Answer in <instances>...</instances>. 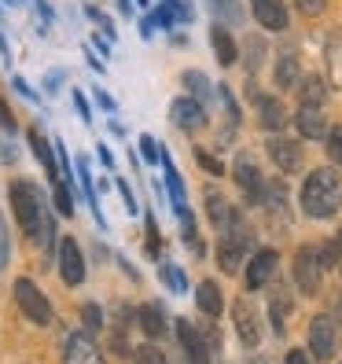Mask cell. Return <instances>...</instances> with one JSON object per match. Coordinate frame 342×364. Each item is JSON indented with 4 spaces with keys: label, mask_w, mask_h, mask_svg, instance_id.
Listing matches in <instances>:
<instances>
[{
    "label": "cell",
    "mask_w": 342,
    "mask_h": 364,
    "mask_svg": "<svg viewBox=\"0 0 342 364\" xmlns=\"http://www.w3.org/2000/svg\"><path fill=\"white\" fill-rule=\"evenodd\" d=\"M100 162H103L107 169H111V166H114V155H111V151H107V147H100Z\"/></svg>",
    "instance_id": "cell-46"
},
{
    "label": "cell",
    "mask_w": 342,
    "mask_h": 364,
    "mask_svg": "<svg viewBox=\"0 0 342 364\" xmlns=\"http://www.w3.org/2000/svg\"><path fill=\"white\" fill-rule=\"evenodd\" d=\"M169 118H173L181 129L196 133V129L206 125V107L199 100H191V96H181V100H173V107H169Z\"/></svg>",
    "instance_id": "cell-5"
},
{
    "label": "cell",
    "mask_w": 342,
    "mask_h": 364,
    "mask_svg": "<svg viewBox=\"0 0 342 364\" xmlns=\"http://www.w3.org/2000/svg\"><path fill=\"white\" fill-rule=\"evenodd\" d=\"M298 77H302V70H298V59L291 48L280 52V63H276V85L280 89H291V85H298Z\"/></svg>",
    "instance_id": "cell-20"
},
{
    "label": "cell",
    "mask_w": 342,
    "mask_h": 364,
    "mask_svg": "<svg viewBox=\"0 0 342 364\" xmlns=\"http://www.w3.org/2000/svg\"><path fill=\"white\" fill-rule=\"evenodd\" d=\"M196 306H199V313L203 316H221V287L213 284V280H203L199 287H196Z\"/></svg>",
    "instance_id": "cell-19"
},
{
    "label": "cell",
    "mask_w": 342,
    "mask_h": 364,
    "mask_svg": "<svg viewBox=\"0 0 342 364\" xmlns=\"http://www.w3.org/2000/svg\"><path fill=\"white\" fill-rule=\"evenodd\" d=\"M196 159H199V166L206 169V173H213V177H218V173H225V169H221V162H218V159H210L206 151H196Z\"/></svg>",
    "instance_id": "cell-35"
},
{
    "label": "cell",
    "mask_w": 342,
    "mask_h": 364,
    "mask_svg": "<svg viewBox=\"0 0 342 364\" xmlns=\"http://www.w3.org/2000/svg\"><path fill=\"white\" fill-rule=\"evenodd\" d=\"M159 159L166 162V188H169V199H173L177 210H184V181H181V173L173 169V162H169L166 155H159Z\"/></svg>",
    "instance_id": "cell-24"
},
{
    "label": "cell",
    "mask_w": 342,
    "mask_h": 364,
    "mask_svg": "<svg viewBox=\"0 0 342 364\" xmlns=\"http://www.w3.org/2000/svg\"><path fill=\"white\" fill-rule=\"evenodd\" d=\"M320 262H316V247H302L294 258V284L302 287V294H316L320 291Z\"/></svg>",
    "instance_id": "cell-4"
},
{
    "label": "cell",
    "mask_w": 342,
    "mask_h": 364,
    "mask_svg": "<svg viewBox=\"0 0 342 364\" xmlns=\"http://www.w3.org/2000/svg\"><path fill=\"white\" fill-rule=\"evenodd\" d=\"M302 210L309 218L324 221L342 210V177L335 169H313L302 184Z\"/></svg>",
    "instance_id": "cell-1"
},
{
    "label": "cell",
    "mask_w": 342,
    "mask_h": 364,
    "mask_svg": "<svg viewBox=\"0 0 342 364\" xmlns=\"http://www.w3.org/2000/svg\"><path fill=\"white\" fill-rule=\"evenodd\" d=\"M184 85L191 92H196V100L206 107V100H210V81H206V74H199V70H188L184 74Z\"/></svg>",
    "instance_id": "cell-27"
},
{
    "label": "cell",
    "mask_w": 342,
    "mask_h": 364,
    "mask_svg": "<svg viewBox=\"0 0 342 364\" xmlns=\"http://www.w3.org/2000/svg\"><path fill=\"white\" fill-rule=\"evenodd\" d=\"M59 272H63V280H67L70 287H78L85 280V258H81V247L74 240L59 243Z\"/></svg>",
    "instance_id": "cell-10"
},
{
    "label": "cell",
    "mask_w": 342,
    "mask_h": 364,
    "mask_svg": "<svg viewBox=\"0 0 342 364\" xmlns=\"http://www.w3.org/2000/svg\"><path fill=\"white\" fill-rule=\"evenodd\" d=\"M118 191H122V199H125V210H129V213H137V199H133L129 184H125V181H118Z\"/></svg>",
    "instance_id": "cell-41"
},
{
    "label": "cell",
    "mask_w": 342,
    "mask_h": 364,
    "mask_svg": "<svg viewBox=\"0 0 342 364\" xmlns=\"http://www.w3.org/2000/svg\"><path fill=\"white\" fill-rule=\"evenodd\" d=\"M8 258H11V243H8V232H4V225H0V269L8 265Z\"/></svg>",
    "instance_id": "cell-39"
},
{
    "label": "cell",
    "mask_w": 342,
    "mask_h": 364,
    "mask_svg": "<svg viewBox=\"0 0 342 364\" xmlns=\"http://www.w3.org/2000/svg\"><path fill=\"white\" fill-rule=\"evenodd\" d=\"M232 320H236V331L243 338V346H258V338H262V328H258V313H254L243 298L236 306H232Z\"/></svg>",
    "instance_id": "cell-12"
},
{
    "label": "cell",
    "mask_w": 342,
    "mask_h": 364,
    "mask_svg": "<svg viewBox=\"0 0 342 364\" xmlns=\"http://www.w3.org/2000/svg\"><path fill=\"white\" fill-rule=\"evenodd\" d=\"M210 45H213V52H218V63H221V67H232V63L240 59L236 41H232V33H228L225 26H213V30H210Z\"/></svg>",
    "instance_id": "cell-17"
},
{
    "label": "cell",
    "mask_w": 342,
    "mask_h": 364,
    "mask_svg": "<svg viewBox=\"0 0 342 364\" xmlns=\"http://www.w3.org/2000/svg\"><path fill=\"white\" fill-rule=\"evenodd\" d=\"M210 4H218V8H221V11H225V15L232 18V23H236V15H240V8L232 4V0H210Z\"/></svg>",
    "instance_id": "cell-43"
},
{
    "label": "cell",
    "mask_w": 342,
    "mask_h": 364,
    "mask_svg": "<svg viewBox=\"0 0 342 364\" xmlns=\"http://www.w3.org/2000/svg\"><path fill=\"white\" fill-rule=\"evenodd\" d=\"M96 100H100V107H103V111H114V100L107 96V92H96Z\"/></svg>",
    "instance_id": "cell-45"
},
{
    "label": "cell",
    "mask_w": 342,
    "mask_h": 364,
    "mask_svg": "<svg viewBox=\"0 0 342 364\" xmlns=\"http://www.w3.org/2000/svg\"><path fill=\"white\" fill-rule=\"evenodd\" d=\"M294 4H298V11H302V15H320L328 0H294Z\"/></svg>",
    "instance_id": "cell-34"
},
{
    "label": "cell",
    "mask_w": 342,
    "mask_h": 364,
    "mask_svg": "<svg viewBox=\"0 0 342 364\" xmlns=\"http://www.w3.org/2000/svg\"><path fill=\"white\" fill-rule=\"evenodd\" d=\"M63 364H107L100 346L89 338V335H70L67 338V350H63Z\"/></svg>",
    "instance_id": "cell-6"
},
{
    "label": "cell",
    "mask_w": 342,
    "mask_h": 364,
    "mask_svg": "<svg viewBox=\"0 0 342 364\" xmlns=\"http://www.w3.org/2000/svg\"><path fill=\"white\" fill-rule=\"evenodd\" d=\"M298 96H302V103H324L328 100V81L324 77H298Z\"/></svg>",
    "instance_id": "cell-22"
},
{
    "label": "cell",
    "mask_w": 342,
    "mask_h": 364,
    "mask_svg": "<svg viewBox=\"0 0 342 364\" xmlns=\"http://www.w3.org/2000/svg\"><path fill=\"white\" fill-rule=\"evenodd\" d=\"M8 4H18V0H8Z\"/></svg>",
    "instance_id": "cell-49"
},
{
    "label": "cell",
    "mask_w": 342,
    "mask_h": 364,
    "mask_svg": "<svg viewBox=\"0 0 342 364\" xmlns=\"http://www.w3.org/2000/svg\"><path fill=\"white\" fill-rule=\"evenodd\" d=\"M287 364H309V357H306L302 350H291V353H287Z\"/></svg>",
    "instance_id": "cell-44"
},
{
    "label": "cell",
    "mask_w": 342,
    "mask_h": 364,
    "mask_svg": "<svg viewBox=\"0 0 342 364\" xmlns=\"http://www.w3.org/2000/svg\"><path fill=\"white\" fill-rule=\"evenodd\" d=\"M338 258H342V247H338V240H335V243H324V247H316V262H320V269H331V265H338Z\"/></svg>",
    "instance_id": "cell-29"
},
{
    "label": "cell",
    "mask_w": 342,
    "mask_h": 364,
    "mask_svg": "<svg viewBox=\"0 0 342 364\" xmlns=\"http://www.w3.org/2000/svg\"><path fill=\"white\" fill-rule=\"evenodd\" d=\"M162 280L169 284V291H177V294H181V291L188 287V280H184V272H181L177 265H162Z\"/></svg>",
    "instance_id": "cell-31"
},
{
    "label": "cell",
    "mask_w": 342,
    "mask_h": 364,
    "mask_svg": "<svg viewBox=\"0 0 342 364\" xmlns=\"http://www.w3.org/2000/svg\"><path fill=\"white\" fill-rule=\"evenodd\" d=\"M236 184L247 191V203H262V199H265L262 173H258V169H254L250 162H240V166H236Z\"/></svg>",
    "instance_id": "cell-15"
},
{
    "label": "cell",
    "mask_w": 342,
    "mask_h": 364,
    "mask_svg": "<svg viewBox=\"0 0 342 364\" xmlns=\"http://www.w3.org/2000/svg\"><path fill=\"white\" fill-rule=\"evenodd\" d=\"M0 125H4L8 133H15V129H18V125H15V118H11V111H8V103H4V100H0Z\"/></svg>",
    "instance_id": "cell-40"
},
{
    "label": "cell",
    "mask_w": 342,
    "mask_h": 364,
    "mask_svg": "<svg viewBox=\"0 0 342 364\" xmlns=\"http://www.w3.org/2000/svg\"><path fill=\"white\" fill-rule=\"evenodd\" d=\"M11 206L30 240H48L52 218L45 213V199H41V191L30 181H11Z\"/></svg>",
    "instance_id": "cell-2"
},
{
    "label": "cell",
    "mask_w": 342,
    "mask_h": 364,
    "mask_svg": "<svg viewBox=\"0 0 342 364\" xmlns=\"http://www.w3.org/2000/svg\"><path fill=\"white\" fill-rule=\"evenodd\" d=\"M309 350L316 360H328L335 353V324H331V316H313V324H309Z\"/></svg>",
    "instance_id": "cell-7"
},
{
    "label": "cell",
    "mask_w": 342,
    "mask_h": 364,
    "mask_svg": "<svg viewBox=\"0 0 342 364\" xmlns=\"http://www.w3.org/2000/svg\"><path fill=\"white\" fill-rule=\"evenodd\" d=\"M140 4H147V0H140Z\"/></svg>",
    "instance_id": "cell-50"
},
{
    "label": "cell",
    "mask_w": 342,
    "mask_h": 364,
    "mask_svg": "<svg viewBox=\"0 0 342 364\" xmlns=\"http://www.w3.org/2000/svg\"><path fill=\"white\" fill-rule=\"evenodd\" d=\"M15 302H18V309L26 313V320L30 324H52V306H48V298L41 294V287L33 284V280H15Z\"/></svg>",
    "instance_id": "cell-3"
},
{
    "label": "cell",
    "mask_w": 342,
    "mask_h": 364,
    "mask_svg": "<svg viewBox=\"0 0 342 364\" xmlns=\"http://www.w3.org/2000/svg\"><path fill=\"white\" fill-rule=\"evenodd\" d=\"M265 52H269V48H265V41H262V37H250V41H247V70H250V74L262 67Z\"/></svg>",
    "instance_id": "cell-28"
},
{
    "label": "cell",
    "mask_w": 342,
    "mask_h": 364,
    "mask_svg": "<svg viewBox=\"0 0 342 364\" xmlns=\"http://www.w3.org/2000/svg\"><path fill=\"white\" fill-rule=\"evenodd\" d=\"M258 100V122H262V129H284V103L280 100H272V96H254Z\"/></svg>",
    "instance_id": "cell-18"
},
{
    "label": "cell",
    "mask_w": 342,
    "mask_h": 364,
    "mask_svg": "<svg viewBox=\"0 0 342 364\" xmlns=\"http://www.w3.org/2000/svg\"><path fill=\"white\" fill-rule=\"evenodd\" d=\"M269 155L276 162V169H284V173H298L302 169V147L287 136H272L269 140Z\"/></svg>",
    "instance_id": "cell-9"
},
{
    "label": "cell",
    "mask_w": 342,
    "mask_h": 364,
    "mask_svg": "<svg viewBox=\"0 0 342 364\" xmlns=\"http://www.w3.org/2000/svg\"><path fill=\"white\" fill-rule=\"evenodd\" d=\"M85 324H89V331H96L100 324H103V316H100V306H85Z\"/></svg>",
    "instance_id": "cell-36"
},
{
    "label": "cell",
    "mask_w": 342,
    "mask_h": 364,
    "mask_svg": "<svg viewBox=\"0 0 342 364\" xmlns=\"http://www.w3.org/2000/svg\"><path fill=\"white\" fill-rule=\"evenodd\" d=\"M74 107H78V114L89 122L92 118V111H89V100H85V92H74Z\"/></svg>",
    "instance_id": "cell-42"
},
{
    "label": "cell",
    "mask_w": 342,
    "mask_h": 364,
    "mask_svg": "<svg viewBox=\"0 0 342 364\" xmlns=\"http://www.w3.org/2000/svg\"><path fill=\"white\" fill-rule=\"evenodd\" d=\"M140 151H144V159H147V162H159V147H155V140H151V136H140Z\"/></svg>",
    "instance_id": "cell-38"
},
{
    "label": "cell",
    "mask_w": 342,
    "mask_h": 364,
    "mask_svg": "<svg viewBox=\"0 0 342 364\" xmlns=\"http://www.w3.org/2000/svg\"><path fill=\"white\" fill-rule=\"evenodd\" d=\"M250 8H254V18H258L265 30H284L287 26L284 0H250Z\"/></svg>",
    "instance_id": "cell-13"
},
{
    "label": "cell",
    "mask_w": 342,
    "mask_h": 364,
    "mask_svg": "<svg viewBox=\"0 0 342 364\" xmlns=\"http://www.w3.org/2000/svg\"><path fill=\"white\" fill-rule=\"evenodd\" d=\"M298 133L306 140H324L328 136V122H324V111H320V103H302L298 107Z\"/></svg>",
    "instance_id": "cell-11"
},
{
    "label": "cell",
    "mask_w": 342,
    "mask_h": 364,
    "mask_svg": "<svg viewBox=\"0 0 342 364\" xmlns=\"http://www.w3.org/2000/svg\"><path fill=\"white\" fill-rule=\"evenodd\" d=\"M111 350H114V357H129V342H125V335H122V331H114V335H111Z\"/></svg>",
    "instance_id": "cell-37"
},
{
    "label": "cell",
    "mask_w": 342,
    "mask_h": 364,
    "mask_svg": "<svg viewBox=\"0 0 342 364\" xmlns=\"http://www.w3.org/2000/svg\"><path fill=\"white\" fill-rule=\"evenodd\" d=\"M30 144H33V151H37V159L45 162V169H48V177L55 181V169H59V166H55V159H52V151H48V140L41 136L37 129H30Z\"/></svg>",
    "instance_id": "cell-26"
},
{
    "label": "cell",
    "mask_w": 342,
    "mask_h": 364,
    "mask_svg": "<svg viewBox=\"0 0 342 364\" xmlns=\"http://www.w3.org/2000/svg\"><path fill=\"white\" fill-rule=\"evenodd\" d=\"M328 155H331V162L335 166H342V125H335V129H328Z\"/></svg>",
    "instance_id": "cell-30"
},
{
    "label": "cell",
    "mask_w": 342,
    "mask_h": 364,
    "mask_svg": "<svg viewBox=\"0 0 342 364\" xmlns=\"http://www.w3.org/2000/svg\"><path fill=\"white\" fill-rule=\"evenodd\" d=\"M177 335H181V346H184V353H188V360L191 364H210V350H206V342H203V335L188 324V320H177Z\"/></svg>",
    "instance_id": "cell-14"
},
{
    "label": "cell",
    "mask_w": 342,
    "mask_h": 364,
    "mask_svg": "<svg viewBox=\"0 0 342 364\" xmlns=\"http://www.w3.org/2000/svg\"><path fill=\"white\" fill-rule=\"evenodd\" d=\"M55 210L63 213V218H70V213H74V203H70V191L63 188V184H55Z\"/></svg>",
    "instance_id": "cell-33"
},
{
    "label": "cell",
    "mask_w": 342,
    "mask_h": 364,
    "mask_svg": "<svg viewBox=\"0 0 342 364\" xmlns=\"http://www.w3.org/2000/svg\"><path fill=\"white\" fill-rule=\"evenodd\" d=\"M269 313H272V331H284L287 316H291V298H287V291H272Z\"/></svg>",
    "instance_id": "cell-23"
},
{
    "label": "cell",
    "mask_w": 342,
    "mask_h": 364,
    "mask_svg": "<svg viewBox=\"0 0 342 364\" xmlns=\"http://www.w3.org/2000/svg\"><path fill=\"white\" fill-rule=\"evenodd\" d=\"M328 81L335 89H342V37H335L328 45Z\"/></svg>",
    "instance_id": "cell-25"
},
{
    "label": "cell",
    "mask_w": 342,
    "mask_h": 364,
    "mask_svg": "<svg viewBox=\"0 0 342 364\" xmlns=\"http://www.w3.org/2000/svg\"><path fill=\"white\" fill-rule=\"evenodd\" d=\"M338 247H342V232H338Z\"/></svg>",
    "instance_id": "cell-48"
},
{
    "label": "cell",
    "mask_w": 342,
    "mask_h": 364,
    "mask_svg": "<svg viewBox=\"0 0 342 364\" xmlns=\"http://www.w3.org/2000/svg\"><path fill=\"white\" fill-rule=\"evenodd\" d=\"M206 213H210L213 228H221V232H228L232 225H236V210H232L225 203V196H218V191H210V196H206Z\"/></svg>",
    "instance_id": "cell-16"
},
{
    "label": "cell",
    "mask_w": 342,
    "mask_h": 364,
    "mask_svg": "<svg viewBox=\"0 0 342 364\" xmlns=\"http://www.w3.org/2000/svg\"><path fill=\"white\" fill-rule=\"evenodd\" d=\"M276 250H258L247 265V291H262L272 276H276Z\"/></svg>",
    "instance_id": "cell-8"
},
{
    "label": "cell",
    "mask_w": 342,
    "mask_h": 364,
    "mask_svg": "<svg viewBox=\"0 0 342 364\" xmlns=\"http://www.w3.org/2000/svg\"><path fill=\"white\" fill-rule=\"evenodd\" d=\"M137 320H140V328H144L147 338H162V335H166V316H162L159 306H144V309L137 313Z\"/></svg>",
    "instance_id": "cell-21"
},
{
    "label": "cell",
    "mask_w": 342,
    "mask_h": 364,
    "mask_svg": "<svg viewBox=\"0 0 342 364\" xmlns=\"http://www.w3.org/2000/svg\"><path fill=\"white\" fill-rule=\"evenodd\" d=\"M133 360H137V364H166V353H162L159 346H140Z\"/></svg>",
    "instance_id": "cell-32"
},
{
    "label": "cell",
    "mask_w": 342,
    "mask_h": 364,
    "mask_svg": "<svg viewBox=\"0 0 342 364\" xmlns=\"http://www.w3.org/2000/svg\"><path fill=\"white\" fill-rule=\"evenodd\" d=\"M45 89H48V92L59 89V74H48V77H45Z\"/></svg>",
    "instance_id": "cell-47"
}]
</instances>
